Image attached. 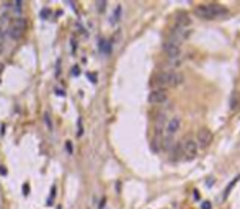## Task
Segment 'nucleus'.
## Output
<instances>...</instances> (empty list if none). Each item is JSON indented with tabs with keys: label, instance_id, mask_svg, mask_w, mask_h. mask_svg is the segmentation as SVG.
<instances>
[{
	"label": "nucleus",
	"instance_id": "nucleus-20",
	"mask_svg": "<svg viewBox=\"0 0 240 209\" xmlns=\"http://www.w3.org/2000/svg\"><path fill=\"white\" fill-rule=\"evenodd\" d=\"M23 195H25V196L30 195V185H28V183H25V185H23Z\"/></svg>",
	"mask_w": 240,
	"mask_h": 209
},
{
	"label": "nucleus",
	"instance_id": "nucleus-14",
	"mask_svg": "<svg viewBox=\"0 0 240 209\" xmlns=\"http://www.w3.org/2000/svg\"><path fill=\"white\" fill-rule=\"evenodd\" d=\"M44 123H46V126H47V131H52V129H54L52 121H51V114H49V113H44Z\"/></svg>",
	"mask_w": 240,
	"mask_h": 209
},
{
	"label": "nucleus",
	"instance_id": "nucleus-5",
	"mask_svg": "<svg viewBox=\"0 0 240 209\" xmlns=\"http://www.w3.org/2000/svg\"><path fill=\"white\" fill-rule=\"evenodd\" d=\"M163 54L168 59H180L181 56V46L178 43H173V41H165L163 43Z\"/></svg>",
	"mask_w": 240,
	"mask_h": 209
},
{
	"label": "nucleus",
	"instance_id": "nucleus-17",
	"mask_svg": "<svg viewBox=\"0 0 240 209\" xmlns=\"http://www.w3.org/2000/svg\"><path fill=\"white\" fill-rule=\"evenodd\" d=\"M52 198H56V186H52V188H51V195H49L47 204H51V202H52Z\"/></svg>",
	"mask_w": 240,
	"mask_h": 209
},
{
	"label": "nucleus",
	"instance_id": "nucleus-24",
	"mask_svg": "<svg viewBox=\"0 0 240 209\" xmlns=\"http://www.w3.org/2000/svg\"><path fill=\"white\" fill-rule=\"evenodd\" d=\"M78 72H80V70H78V67L75 65V67L72 69V74H74V75H78Z\"/></svg>",
	"mask_w": 240,
	"mask_h": 209
},
{
	"label": "nucleus",
	"instance_id": "nucleus-11",
	"mask_svg": "<svg viewBox=\"0 0 240 209\" xmlns=\"http://www.w3.org/2000/svg\"><path fill=\"white\" fill-rule=\"evenodd\" d=\"M23 7H25V3H23V2H20V0L12 2V8H13V12L16 13V15H20V13L23 12Z\"/></svg>",
	"mask_w": 240,
	"mask_h": 209
},
{
	"label": "nucleus",
	"instance_id": "nucleus-10",
	"mask_svg": "<svg viewBox=\"0 0 240 209\" xmlns=\"http://www.w3.org/2000/svg\"><path fill=\"white\" fill-rule=\"evenodd\" d=\"M229 106H230V111H234V113L240 110V93L239 91H234V93H232Z\"/></svg>",
	"mask_w": 240,
	"mask_h": 209
},
{
	"label": "nucleus",
	"instance_id": "nucleus-6",
	"mask_svg": "<svg viewBox=\"0 0 240 209\" xmlns=\"http://www.w3.org/2000/svg\"><path fill=\"white\" fill-rule=\"evenodd\" d=\"M167 98H168V93L163 88H155L149 93V101L152 104H162L167 101Z\"/></svg>",
	"mask_w": 240,
	"mask_h": 209
},
{
	"label": "nucleus",
	"instance_id": "nucleus-3",
	"mask_svg": "<svg viewBox=\"0 0 240 209\" xmlns=\"http://www.w3.org/2000/svg\"><path fill=\"white\" fill-rule=\"evenodd\" d=\"M180 149L186 158H195L198 155V144H196V139L191 136L183 137V141L180 142Z\"/></svg>",
	"mask_w": 240,
	"mask_h": 209
},
{
	"label": "nucleus",
	"instance_id": "nucleus-12",
	"mask_svg": "<svg viewBox=\"0 0 240 209\" xmlns=\"http://www.w3.org/2000/svg\"><path fill=\"white\" fill-rule=\"evenodd\" d=\"M121 12H123V8H121V5H118L116 8H114V15H113V18H111L113 23H116L118 20L121 18Z\"/></svg>",
	"mask_w": 240,
	"mask_h": 209
},
{
	"label": "nucleus",
	"instance_id": "nucleus-18",
	"mask_svg": "<svg viewBox=\"0 0 240 209\" xmlns=\"http://www.w3.org/2000/svg\"><path fill=\"white\" fill-rule=\"evenodd\" d=\"M65 149H67V152H69V154H74V147H72V142H70V141H67V142H65Z\"/></svg>",
	"mask_w": 240,
	"mask_h": 209
},
{
	"label": "nucleus",
	"instance_id": "nucleus-22",
	"mask_svg": "<svg viewBox=\"0 0 240 209\" xmlns=\"http://www.w3.org/2000/svg\"><path fill=\"white\" fill-rule=\"evenodd\" d=\"M203 209H211V202H209V201L203 202Z\"/></svg>",
	"mask_w": 240,
	"mask_h": 209
},
{
	"label": "nucleus",
	"instance_id": "nucleus-15",
	"mask_svg": "<svg viewBox=\"0 0 240 209\" xmlns=\"http://www.w3.org/2000/svg\"><path fill=\"white\" fill-rule=\"evenodd\" d=\"M95 5H97V8H98V13H105V8H106L108 3H106V2H97Z\"/></svg>",
	"mask_w": 240,
	"mask_h": 209
},
{
	"label": "nucleus",
	"instance_id": "nucleus-9",
	"mask_svg": "<svg viewBox=\"0 0 240 209\" xmlns=\"http://www.w3.org/2000/svg\"><path fill=\"white\" fill-rule=\"evenodd\" d=\"M196 15L199 16V18L203 20H214L212 18V13H211V10H209V5H199L196 7Z\"/></svg>",
	"mask_w": 240,
	"mask_h": 209
},
{
	"label": "nucleus",
	"instance_id": "nucleus-4",
	"mask_svg": "<svg viewBox=\"0 0 240 209\" xmlns=\"http://www.w3.org/2000/svg\"><path fill=\"white\" fill-rule=\"evenodd\" d=\"M212 142V132L208 129V128H203V129L198 131L196 134V144H198V149H208Z\"/></svg>",
	"mask_w": 240,
	"mask_h": 209
},
{
	"label": "nucleus",
	"instance_id": "nucleus-13",
	"mask_svg": "<svg viewBox=\"0 0 240 209\" xmlns=\"http://www.w3.org/2000/svg\"><path fill=\"white\" fill-rule=\"evenodd\" d=\"M100 46H101V51H103L105 54H110V52H111V46H110V43H106L105 39H101V41H100Z\"/></svg>",
	"mask_w": 240,
	"mask_h": 209
},
{
	"label": "nucleus",
	"instance_id": "nucleus-16",
	"mask_svg": "<svg viewBox=\"0 0 240 209\" xmlns=\"http://www.w3.org/2000/svg\"><path fill=\"white\" fill-rule=\"evenodd\" d=\"M237 180H239V176H237V178H235L234 181H232V183H230V185H229V186H227V188H226V191H224V198H226V196L229 195V191H230V189H232V188H234V186H235V183H237Z\"/></svg>",
	"mask_w": 240,
	"mask_h": 209
},
{
	"label": "nucleus",
	"instance_id": "nucleus-21",
	"mask_svg": "<svg viewBox=\"0 0 240 209\" xmlns=\"http://www.w3.org/2000/svg\"><path fill=\"white\" fill-rule=\"evenodd\" d=\"M41 16H43V18H47V16H49V10H47V8H44V10L41 12Z\"/></svg>",
	"mask_w": 240,
	"mask_h": 209
},
{
	"label": "nucleus",
	"instance_id": "nucleus-19",
	"mask_svg": "<svg viewBox=\"0 0 240 209\" xmlns=\"http://www.w3.org/2000/svg\"><path fill=\"white\" fill-rule=\"evenodd\" d=\"M84 134V126H82V119H78V131H77V136H82Z\"/></svg>",
	"mask_w": 240,
	"mask_h": 209
},
{
	"label": "nucleus",
	"instance_id": "nucleus-23",
	"mask_svg": "<svg viewBox=\"0 0 240 209\" xmlns=\"http://www.w3.org/2000/svg\"><path fill=\"white\" fill-rule=\"evenodd\" d=\"M88 80H90V82H97V78H95V74H88Z\"/></svg>",
	"mask_w": 240,
	"mask_h": 209
},
{
	"label": "nucleus",
	"instance_id": "nucleus-1",
	"mask_svg": "<svg viewBox=\"0 0 240 209\" xmlns=\"http://www.w3.org/2000/svg\"><path fill=\"white\" fill-rule=\"evenodd\" d=\"M183 77L181 72L178 70H165V72H160L155 78V83H158L160 87L158 88H163V87H178V85L183 83Z\"/></svg>",
	"mask_w": 240,
	"mask_h": 209
},
{
	"label": "nucleus",
	"instance_id": "nucleus-25",
	"mask_svg": "<svg viewBox=\"0 0 240 209\" xmlns=\"http://www.w3.org/2000/svg\"><path fill=\"white\" fill-rule=\"evenodd\" d=\"M0 173H2V175H7V170L3 168V167H0Z\"/></svg>",
	"mask_w": 240,
	"mask_h": 209
},
{
	"label": "nucleus",
	"instance_id": "nucleus-8",
	"mask_svg": "<svg viewBox=\"0 0 240 209\" xmlns=\"http://www.w3.org/2000/svg\"><path fill=\"white\" fill-rule=\"evenodd\" d=\"M176 28H181V30H185V28H188V25L191 23V20H189V15L186 12H180L178 15H176Z\"/></svg>",
	"mask_w": 240,
	"mask_h": 209
},
{
	"label": "nucleus",
	"instance_id": "nucleus-2",
	"mask_svg": "<svg viewBox=\"0 0 240 209\" xmlns=\"http://www.w3.org/2000/svg\"><path fill=\"white\" fill-rule=\"evenodd\" d=\"M26 28H28V21H26V18H23V16H16V18H13L12 21L8 23L5 31L12 39L18 41V39L23 38Z\"/></svg>",
	"mask_w": 240,
	"mask_h": 209
},
{
	"label": "nucleus",
	"instance_id": "nucleus-7",
	"mask_svg": "<svg viewBox=\"0 0 240 209\" xmlns=\"http://www.w3.org/2000/svg\"><path fill=\"white\" fill-rule=\"evenodd\" d=\"M180 126H181V119L178 116L172 118L168 123H167V128H165V134H167V137H173L178 132V129H180Z\"/></svg>",
	"mask_w": 240,
	"mask_h": 209
}]
</instances>
